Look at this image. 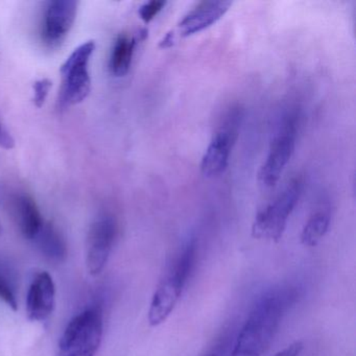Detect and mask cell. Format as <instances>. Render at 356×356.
Returning <instances> with one entry per match:
<instances>
[{
  "label": "cell",
  "mask_w": 356,
  "mask_h": 356,
  "mask_svg": "<svg viewBox=\"0 0 356 356\" xmlns=\"http://www.w3.org/2000/svg\"><path fill=\"white\" fill-rule=\"evenodd\" d=\"M197 257V241L193 237L184 243L168 264L156 287L147 314L151 326H159L174 312L195 268Z\"/></svg>",
  "instance_id": "7a4b0ae2"
},
{
  "label": "cell",
  "mask_w": 356,
  "mask_h": 356,
  "mask_svg": "<svg viewBox=\"0 0 356 356\" xmlns=\"http://www.w3.org/2000/svg\"><path fill=\"white\" fill-rule=\"evenodd\" d=\"M330 212L327 209L314 211L304 225L301 232V243L305 247H314L325 236L330 226Z\"/></svg>",
  "instance_id": "9a60e30c"
},
{
  "label": "cell",
  "mask_w": 356,
  "mask_h": 356,
  "mask_svg": "<svg viewBox=\"0 0 356 356\" xmlns=\"http://www.w3.org/2000/svg\"><path fill=\"white\" fill-rule=\"evenodd\" d=\"M300 295V289L293 284L277 285L264 291L235 337L230 356H261Z\"/></svg>",
  "instance_id": "6da1fadb"
},
{
  "label": "cell",
  "mask_w": 356,
  "mask_h": 356,
  "mask_svg": "<svg viewBox=\"0 0 356 356\" xmlns=\"http://www.w3.org/2000/svg\"><path fill=\"white\" fill-rule=\"evenodd\" d=\"M95 51V41H87L76 47L62 65V88L59 101L62 107L83 103L90 95L89 63Z\"/></svg>",
  "instance_id": "52a82bcc"
},
{
  "label": "cell",
  "mask_w": 356,
  "mask_h": 356,
  "mask_svg": "<svg viewBox=\"0 0 356 356\" xmlns=\"http://www.w3.org/2000/svg\"><path fill=\"white\" fill-rule=\"evenodd\" d=\"M56 306V284L47 270L37 273L26 295V314L33 322H43L53 314Z\"/></svg>",
  "instance_id": "30bf717a"
},
{
  "label": "cell",
  "mask_w": 356,
  "mask_h": 356,
  "mask_svg": "<svg viewBox=\"0 0 356 356\" xmlns=\"http://www.w3.org/2000/svg\"><path fill=\"white\" fill-rule=\"evenodd\" d=\"M303 182L301 178H293L283 191L256 214L252 225V235L257 239L278 243L282 238L291 212L295 209Z\"/></svg>",
  "instance_id": "5b68a950"
},
{
  "label": "cell",
  "mask_w": 356,
  "mask_h": 356,
  "mask_svg": "<svg viewBox=\"0 0 356 356\" xmlns=\"http://www.w3.org/2000/svg\"><path fill=\"white\" fill-rule=\"evenodd\" d=\"M243 116V110L238 106H233L220 118L218 130L202 158L201 172L204 176L214 178L224 174L228 168Z\"/></svg>",
  "instance_id": "8992f818"
},
{
  "label": "cell",
  "mask_w": 356,
  "mask_h": 356,
  "mask_svg": "<svg viewBox=\"0 0 356 356\" xmlns=\"http://www.w3.org/2000/svg\"><path fill=\"white\" fill-rule=\"evenodd\" d=\"M303 349L304 343L301 341H296L281 351L277 352L274 356H299Z\"/></svg>",
  "instance_id": "ffe728a7"
},
{
  "label": "cell",
  "mask_w": 356,
  "mask_h": 356,
  "mask_svg": "<svg viewBox=\"0 0 356 356\" xmlns=\"http://www.w3.org/2000/svg\"><path fill=\"white\" fill-rule=\"evenodd\" d=\"M51 83L49 79H41V80L36 81L33 85V101H34L35 106L38 108L42 107L49 97V90H51Z\"/></svg>",
  "instance_id": "e0dca14e"
},
{
  "label": "cell",
  "mask_w": 356,
  "mask_h": 356,
  "mask_svg": "<svg viewBox=\"0 0 356 356\" xmlns=\"http://www.w3.org/2000/svg\"><path fill=\"white\" fill-rule=\"evenodd\" d=\"M14 218L22 234L34 241L44 220L35 200L29 195H19L13 201Z\"/></svg>",
  "instance_id": "7c38bea8"
},
{
  "label": "cell",
  "mask_w": 356,
  "mask_h": 356,
  "mask_svg": "<svg viewBox=\"0 0 356 356\" xmlns=\"http://www.w3.org/2000/svg\"><path fill=\"white\" fill-rule=\"evenodd\" d=\"M104 333V314L99 306L79 312L68 322L59 343L58 356H95Z\"/></svg>",
  "instance_id": "3957f363"
},
{
  "label": "cell",
  "mask_w": 356,
  "mask_h": 356,
  "mask_svg": "<svg viewBox=\"0 0 356 356\" xmlns=\"http://www.w3.org/2000/svg\"><path fill=\"white\" fill-rule=\"evenodd\" d=\"M0 300L5 302L14 312L17 310L18 304L15 293L9 282L1 275H0Z\"/></svg>",
  "instance_id": "d6986e66"
},
{
  "label": "cell",
  "mask_w": 356,
  "mask_h": 356,
  "mask_svg": "<svg viewBox=\"0 0 356 356\" xmlns=\"http://www.w3.org/2000/svg\"><path fill=\"white\" fill-rule=\"evenodd\" d=\"M165 5L166 3H164V1H149V3H145L139 9V17L145 24H149L152 20L155 19L156 16H158V14L164 9Z\"/></svg>",
  "instance_id": "ac0fdd59"
},
{
  "label": "cell",
  "mask_w": 356,
  "mask_h": 356,
  "mask_svg": "<svg viewBox=\"0 0 356 356\" xmlns=\"http://www.w3.org/2000/svg\"><path fill=\"white\" fill-rule=\"evenodd\" d=\"M231 6L232 3L230 1H203L197 3L179 22V34L182 37H188L203 32L220 22Z\"/></svg>",
  "instance_id": "8fae6325"
},
{
  "label": "cell",
  "mask_w": 356,
  "mask_h": 356,
  "mask_svg": "<svg viewBox=\"0 0 356 356\" xmlns=\"http://www.w3.org/2000/svg\"><path fill=\"white\" fill-rule=\"evenodd\" d=\"M234 339L232 333H225L201 356H230Z\"/></svg>",
  "instance_id": "2e32d148"
},
{
  "label": "cell",
  "mask_w": 356,
  "mask_h": 356,
  "mask_svg": "<svg viewBox=\"0 0 356 356\" xmlns=\"http://www.w3.org/2000/svg\"><path fill=\"white\" fill-rule=\"evenodd\" d=\"M118 226L111 214H102L89 229L86 243V266L89 274L103 272L118 237Z\"/></svg>",
  "instance_id": "ba28073f"
},
{
  "label": "cell",
  "mask_w": 356,
  "mask_h": 356,
  "mask_svg": "<svg viewBox=\"0 0 356 356\" xmlns=\"http://www.w3.org/2000/svg\"><path fill=\"white\" fill-rule=\"evenodd\" d=\"M78 3L74 0H54L45 5L41 37L49 47H59L76 22Z\"/></svg>",
  "instance_id": "9c48e42d"
},
{
  "label": "cell",
  "mask_w": 356,
  "mask_h": 356,
  "mask_svg": "<svg viewBox=\"0 0 356 356\" xmlns=\"http://www.w3.org/2000/svg\"><path fill=\"white\" fill-rule=\"evenodd\" d=\"M45 258L53 262H63L67 257V245L65 238L57 227L51 222H45L40 232L34 239Z\"/></svg>",
  "instance_id": "4fadbf2b"
},
{
  "label": "cell",
  "mask_w": 356,
  "mask_h": 356,
  "mask_svg": "<svg viewBox=\"0 0 356 356\" xmlns=\"http://www.w3.org/2000/svg\"><path fill=\"white\" fill-rule=\"evenodd\" d=\"M136 44V39L127 34L120 35L116 39L109 63L111 74L116 78H122L128 74L132 65Z\"/></svg>",
  "instance_id": "5bb4252c"
},
{
  "label": "cell",
  "mask_w": 356,
  "mask_h": 356,
  "mask_svg": "<svg viewBox=\"0 0 356 356\" xmlns=\"http://www.w3.org/2000/svg\"><path fill=\"white\" fill-rule=\"evenodd\" d=\"M14 147H15V140L10 134L9 131L0 122V147L5 149H12Z\"/></svg>",
  "instance_id": "44dd1931"
},
{
  "label": "cell",
  "mask_w": 356,
  "mask_h": 356,
  "mask_svg": "<svg viewBox=\"0 0 356 356\" xmlns=\"http://www.w3.org/2000/svg\"><path fill=\"white\" fill-rule=\"evenodd\" d=\"M299 115L295 109L284 112L277 122L268 155L258 172L260 184L272 188L278 183L291 161L297 140Z\"/></svg>",
  "instance_id": "277c9868"
}]
</instances>
